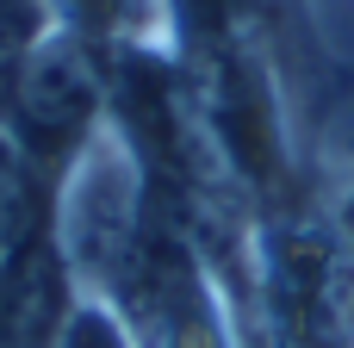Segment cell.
Instances as JSON below:
<instances>
[{"mask_svg": "<svg viewBox=\"0 0 354 348\" xmlns=\"http://www.w3.org/2000/svg\"><path fill=\"white\" fill-rule=\"evenodd\" d=\"M106 100H112V87H106V75H100V50H87L81 37H68V31H50L37 50H31V62L19 68V87H12V100H6V118H0V131L19 143V156L37 168V181L44 174H56V181H68V168L93 149V137L106 131L100 118H106Z\"/></svg>", "mask_w": 354, "mask_h": 348, "instance_id": "obj_1", "label": "cell"}, {"mask_svg": "<svg viewBox=\"0 0 354 348\" xmlns=\"http://www.w3.org/2000/svg\"><path fill=\"white\" fill-rule=\"evenodd\" d=\"M261 305L280 348H348L354 262L330 224H280L261 243Z\"/></svg>", "mask_w": 354, "mask_h": 348, "instance_id": "obj_2", "label": "cell"}, {"mask_svg": "<svg viewBox=\"0 0 354 348\" xmlns=\"http://www.w3.org/2000/svg\"><path fill=\"white\" fill-rule=\"evenodd\" d=\"M81 299L87 293H81V280L62 255L56 218H50L19 249L0 255V348H56Z\"/></svg>", "mask_w": 354, "mask_h": 348, "instance_id": "obj_3", "label": "cell"}, {"mask_svg": "<svg viewBox=\"0 0 354 348\" xmlns=\"http://www.w3.org/2000/svg\"><path fill=\"white\" fill-rule=\"evenodd\" d=\"M44 12H50V25H56V31L81 37L87 50H112V44H124V37H131V25H137L143 0H44Z\"/></svg>", "mask_w": 354, "mask_h": 348, "instance_id": "obj_4", "label": "cell"}, {"mask_svg": "<svg viewBox=\"0 0 354 348\" xmlns=\"http://www.w3.org/2000/svg\"><path fill=\"white\" fill-rule=\"evenodd\" d=\"M56 348H143V342H137V330H131V324H124L112 305L81 299V305L68 311V324H62Z\"/></svg>", "mask_w": 354, "mask_h": 348, "instance_id": "obj_5", "label": "cell"}, {"mask_svg": "<svg viewBox=\"0 0 354 348\" xmlns=\"http://www.w3.org/2000/svg\"><path fill=\"white\" fill-rule=\"evenodd\" d=\"M330 230H336V243L348 249V262H354V174L342 187V199H336V212H330Z\"/></svg>", "mask_w": 354, "mask_h": 348, "instance_id": "obj_6", "label": "cell"}, {"mask_svg": "<svg viewBox=\"0 0 354 348\" xmlns=\"http://www.w3.org/2000/svg\"><path fill=\"white\" fill-rule=\"evenodd\" d=\"M348 348H354V336H348Z\"/></svg>", "mask_w": 354, "mask_h": 348, "instance_id": "obj_7", "label": "cell"}]
</instances>
